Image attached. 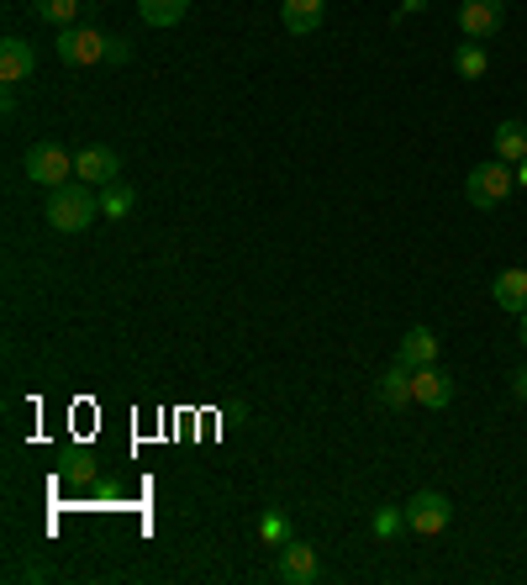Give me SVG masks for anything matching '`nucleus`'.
I'll return each mask as SVG.
<instances>
[{"mask_svg":"<svg viewBox=\"0 0 527 585\" xmlns=\"http://www.w3.org/2000/svg\"><path fill=\"white\" fill-rule=\"evenodd\" d=\"M48 227L54 233H85L90 222L101 217V196L90 190L85 179H69V185H59V190H48Z\"/></svg>","mask_w":527,"mask_h":585,"instance_id":"f257e3e1","label":"nucleus"},{"mask_svg":"<svg viewBox=\"0 0 527 585\" xmlns=\"http://www.w3.org/2000/svg\"><path fill=\"white\" fill-rule=\"evenodd\" d=\"M517 190V175L501 164V159H491V164H480V169H469V179H465V196H469V206H480V211H496L506 196Z\"/></svg>","mask_w":527,"mask_h":585,"instance_id":"f03ea898","label":"nucleus"},{"mask_svg":"<svg viewBox=\"0 0 527 585\" xmlns=\"http://www.w3.org/2000/svg\"><path fill=\"white\" fill-rule=\"evenodd\" d=\"M27 179L32 185H43V190H59L74 179V159H69V148L63 143H32L27 148Z\"/></svg>","mask_w":527,"mask_h":585,"instance_id":"7ed1b4c3","label":"nucleus"},{"mask_svg":"<svg viewBox=\"0 0 527 585\" xmlns=\"http://www.w3.org/2000/svg\"><path fill=\"white\" fill-rule=\"evenodd\" d=\"M106 54H112V37L101 27H63L59 32V59L69 63V69H85V63H106Z\"/></svg>","mask_w":527,"mask_h":585,"instance_id":"20e7f679","label":"nucleus"},{"mask_svg":"<svg viewBox=\"0 0 527 585\" xmlns=\"http://www.w3.org/2000/svg\"><path fill=\"white\" fill-rule=\"evenodd\" d=\"M448 523H454V501L443 491H417L407 501V527L417 538H438V533H448Z\"/></svg>","mask_w":527,"mask_h":585,"instance_id":"39448f33","label":"nucleus"},{"mask_svg":"<svg viewBox=\"0 0 527 585\" xmlns=\"http://www.w3.org/2000/svg\"><path fill=\"white\" fill-rule=\"evenodd\" d=\"M274 575H280L285 585H317V581H323V559H317V549H312V543L291 538V543H280Z\"/></svg>","mask_w":527,"mask_h":585,"instance_id":"423d86ee","label":"nucleus"},{"mask_svg":"<svg viewBox=\"0 0 527 585\" xmlns=\"http://www.w3.org/2000/svg\"><path fill=\"white\" fill-rule=\"evenodd\" d=\"M501 22H506V0H465V5H459V32H465L469 43L496 37Z\"/></svg>","mask_w":527,"mask_h":585,"instance_id":"0eeeda50","label":"nucleus"},{"mask_svg":"<svg viewBox=\"0 0 527 585\" xmlns=\"http://www.w3.org/2000/svg\"><path fill=\"white\" fill-rule=\"evenodd\" d=\"M411 401L428 411H443L454 401V381L443 375L438 364H422V370H411Z\"/></svg>","mask_w":527,"mask_h":585,"instance_id":"6e6552de","label":"nucleus"},{"mask_svg":"<svg viewBox=\"0 0 527 585\" xmlns=\"http://www.w3.org/2000/svg\"><path fill=\"white\" fill-rule=\"evenodd\" d=\"M74 179H85V185H112V179H121V159L117 148H80L74 153Z\"/></svg>","mask_w":527,"mask_h":585,"instance_id":"1a4fd4ad","label":"nucleus"},{"mask_svg":"<svg viewBox=\"0 0 527 585\" xmlns=\"http://www.w3.org/2000/svg\"><path fill=\"white\" fill-rule=\"evenodd\" d=\"M37 74V48H32L27 37H5L0 43V80L5 85H22Z\"/></svg>","mask_w":527,"mask_h":585,"instance_id":"9d476101","label":"nucleus"},{"mask_svg":"<svg viewBox=\"0 0 527 585\" xmlns=\"http://www.w3.org/2000/svg\"><path fill=\"white\" fill-rule=\"evenodd\" d=\"M280 22H285V32H295V37H312V32L327 22V0H285V5H280Z\"/></svg>","mask_w":527,"mask_h":585,"instance_id":"9b49d317","label":"nucleus"},{"mask_svg":"<svg viewBox=\"0 0 527 585\" xmlns=\"http://www.w3.org/2000/svg\"><path fill=\"white\" fill-rule=\"evenodd\" d=\"M491 295H496L501 312H517V317H523L527 312V269H501Z\"/></svg>","mask_w":527,"mask_h":585,"instance_id":"f8f14e48","label":"nucleus"},{"mask_svg":"<svg viewBox=\"0 0 527 585\" xmlns=\"http://www.w3.org/2000/svg\"><path fill=\"white\" fill-rule=\"evenodd\" d=\"M407 370H422V364H438V338L428 332V327H411L407 338H401V353H396Z\"/></svg>","mask_w":527,"mask_h":585,"instance_id":"ddd939ff","label":"nucleus"},{"mask_svg":"<svg viewBox=\"0 0 527 585\" xmlns=\"http://www.w3.org/2000/svg\"><path fill=\"white\" fill-rule=\"evenodd\" d=\"M496 159H501V164H523V159H527V127L517 117L496 121Z\"/></svg>","mask_w":527,"mask_h":585,"instance_id":"4468645a","label":"nucleus"},{"mask_svg":"<svg viewBox=\"0 0 527 585\" xmlns=\"http://www.w3.org/2000/svg\"><path fill=\"white\" fill-rule=\"evenodd\" d=\"M380 401L385 407H411V370L401 364V359L380 375Z\"/></svg>","mask_w":527,"mask_h":585,"instance_id":"2eb2a0df","label":"nucleus"},{"mask_svg":"<svg viewBox=\"0 0 527 585\" xmlns=\"http://www.w3.org/2000/svg\"><path fill=\"white\" fill-rule=\"evenodd\" d=\"M185 11H190V0H138V16L148 27H175L185 22Z\"/></svg>","mask_w":527,"mask_h":585,"instance_id":"dca6fc26","label":"nucleus"},{"mask_svg":"<svg viewBox=\"0 0 527 585\" xmlns=\"http://www.w3.org/2000/svg\"><path fill=\"white\" fill-rule=\"evenodd\" d=\"M132 206H138V190H132L127 179H112V185H106V196H101V217L121 222V217H132Z\"/></svg>","mask_w":527,"mask_h":585,"instance_id":"f3484780","label":"nucleus"},{"mask_svg":"<svg viewBox=\"0 0 527 585\" xmlns=\"http://www.w3.org/2000/svg\"><path fill=\"white\" fill-rule=\"evenodd\" d=\"M32 11H37L43 22H54V27H74L80 11H85V0H32Z\"/></svg>","mask_w":527,"mask_h":585,"instance_id":"a211bd4d","label":"nucleus"},{"mask_svg":"<svg viewBox=\"0 0 527 585\" xmlns=\"http://www.w3.org/2000/svg\"><path fill=\"white\" fill-rule=\"evenodd\" d=\"M454 69H459L465 80H485L491 59H485V48H480V43H459V54H454Z\"/></svg>","mask_w":527,"mask_h":585,"instance_id":"6ab92c4d","label":"nucleus"},{"mask_svg":"<svg viewBox=\"0 0 527 585\" xmlns=\"http://www.w3.org/2000/svg\"><path fill=\"white\" fill-rule=\"evenodd\" d=\"M259 538H264V543H274V549H280V543H291V517H285V512H264V517H259Z\"/></svg>","mask_w":527,"mask_h":585,"instance_id":"aec40b11","label":"nucleus"},{"mask_svg":"<svg viewBox=\"0 0 527 585\" xmlns=\"http://www.w3.org/2000/svg\"><path fill=\"white\" fill-rule=\"evenodd\" d=\"M401 527H407V506H401V512H380V517H375V533H380V538H396Z\"/></svg>","mask_w":527,"mask_h":585,"instance_id":"412c9836","label":"nucleus"},{"mask_svg":"<svg viewBox=\"0 0 527 585\" xmlns=\"http://www.w3.org/2000/svg\"><path fill=\"white\" fill-rule=\"evenodd\" d=\"M90 475H95V465H90V454H74V459H69V469H63V480H74V485H85Z\"/></svg>","mask_w":527,"mask_h":585,"instance_id":"4be33fe9","label":"nucleus"},{"mask_svg":"<svg viewBox=\"0 0 527 585\" xmlns=\"http://www.w3.org/2000/svg\"><path fill=\"white\" fill-rule=\"evenodd\" d=\"M127 54H132V48H127V37H112V54H106V59H127Z\"/></svg>","mask_w":527,"mask_h":585,"instance_id":"5701e85b","label":"nucleus"},{"mask_svg":"<svg viewBox=\"0 0 527 585\" xmlns=\"http://www.w3.org/2000/svg\"><path fill=\"white\" fill-rule=\"evenodd\" d=\"M512 390H517V396L527 401V370H517V375H512Z\"/></svg>","mask_w":527,"mask_h":585,"instance_id":"b1692460","label":"nucleus"},{"mask_svg":"<svg viewBox=\"0 0 527 585\" xmlns=\"http://www.w3.org/2000/svg\"><path fill=\"white\" fill-rule=\"evenodd\" d=\"M517 185H527V159H523V164H517Z\"/></svg>","mask_w":527,"mask_h":585,"instance_id":"393cba45","label":"nucleus"},{"mask_svg":"<svg viewBox=\"0 0 527 585\" xmlns=\"http://www.w3.org/2000/svg\"><path fill=\"white\" fill-rule=\"evenodd\" d=\"M401 5H407V11H422V5H428V0H401Z\"/></svg>","mask_w":527,"mask_h":585,"instance_id":"a878e982","label":"nucleus"},{"mask_svg":"<svg viewBox=\"0 0 527 585\" xmlns=\"http://www.w3.org/2000/svg\"><path fill=\"white\" fill-rule=\"evenodd\" d=\"M523 349H527V312H523Z\"/></svg>","mask_w":527,"mask_h":585,"instance_id":"bb28decb","label":"nucleus"}]
</instances>
